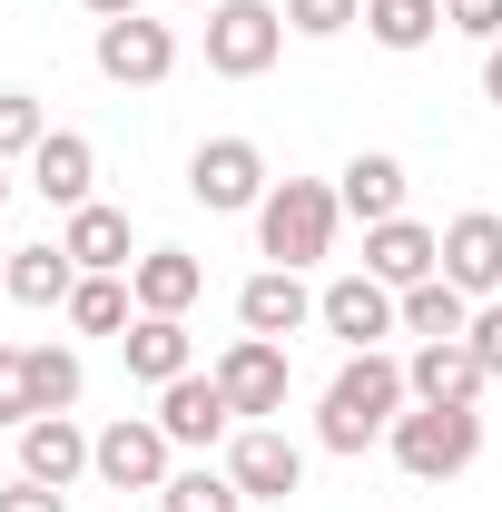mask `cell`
I'll list each match as a JSON object with an SVG mask.
<instances>
[{"label":"cell","instance_id":"obj_1","mask_svg":"<svg viewBox=\"0 0 502 512\" xmlns=\"http://www.w3.org/2000/svg\"><path fill=\"white\" fill-rule=\"evenodd\" d=\"M414 404V384H404V365L394 355H345V375L325 384V414H315V444L325 453H365V444H384L394 434V414Z\"/></svg>","mask_w":502,"mask_h":512},{"label":"cell","instance_id":"obj_2","mask_svg":"<svg viewBox=\"0 0 502 512\" xmlns=\"http://www.w3.org/2000/svg\"><path fill=\"white\" fill-rule=\"evenodd\" d=\"M335 217H345V197L325 188V178H276L266 207H256V247H266V266H296V276H306L315 256L335 247Z\"/></svg>","mask_w":502,"mask_h":512},{"label":"cell","instance_id":"obj_3","mask_svg":"<svg viewBox=\"0 0 502 512\" xmlns=\"http://www.w3.org/2000/svg\"><path fill=\"white\" fill-rule=\"evenodd\" d=\"M384 444H394V463H404L414 483H453V473H473V453H483V414H473V404H404Z\"/></svg>","mask_w":502,"mask_h":512},{"label":"cell","instance_id":"obj_4","mask_svg":"<svg viewBox=\"0 0 502 512\" xmlns=\"http://www.w3.org/2000/svg\"><path fill=\"white\" fill-rule=\"evenodd\" d=\"M266 188H276V178H266V148H256V138H207L188 158V197L207 217H256Z\"/></svg>","mask_w":502,"mask_h":512},{"label":"cell","instance_id":"obj_5","mask_svg":"<svg viewBox=\"0 0 502 512\" xmlns=\"http://www.w3.org/2000/svg\"><path fill=\"white\" fill-rule=\"evenodd\" d=\"M286 50V10L276 0H217L207 10V69L217 79H256V69H276Z\"/></svg>","mask_w":502,"mask_h":512},{"label":"cell","instance_id":"obj_6","mask_svg":"<svg viewBox=\"0 0 502 512\" xmlns=\"http://www.w3.org/2000/svg\"><path fill=\"white\" fill-rule=\"evenodd\" d=\"M89 60H99V79H119V89H158V79L178 69V30L148 20V10H128V20H99Z\"/></svg>","mask_w":502,"mask_h":512},{"label":"cell","instance_id":"obj_7","mask_svg":"<svg viewBox=\"0 0 502 512\" xmlns=\"http://www.w3.org/2000/svg\"><path fill=\"white\" fill-rule=\"evenodd\" d=\"M315 325H325L345 355H375L384 335H404V296L375 286V276H335V286L315 296Z\"/></svg>","mask_w":502,"mask_h":512},{"label":"cell","instance_id":"obj_8","mask_svg":"<svg viewBox=\"0 0 502 512\" xmlns=\"http://www.w3.org/2000/svg\"><path fill=\"white\" fill-rule=\"evenodd\" d=\"M168 434H158V414H119L99 444H89V473L109 483V493H168Z\"/></svg>","mask_w":502,"mask_h":512},{"label":"cell","instance_id":"obj_9","mask_svg":"<svg viewBox=\"0 0 502 512\" xmlns=\"http://www.w3.org/2000/svg\"><path fill=\"white\" fill-rule=\"evenodd\" d=\"M227 473H237L247 503L306 493V453H296V434H276V424H237V434H227Z\"/></svg>","mask_w":502,"mask_h":512},{"label":"cell","instance_id":"obj_10","mask_svg":"<svg viewBox=\"0 0 502 512\" xmlns=\"http://www.w3.org/2000/svg\"><path fill=\"white\" fill-rule=\"evenodd\" d=\"M207 375L227 384V404H237V424H266V414H286V345L276 335H237Z\"/></svg>","mask_w":502,"mask_h":512},{"label":"cell","instance_id":"obj_11","mask_svg":"<svg viewBox=\"0 0 502 512\" xmlns=\"http://www.w3.org/2000/svg\"><path fill=\"white\" fill-rule=\"evenodd\" d=\"M158 434H168V444H188V453L227 444V434H237V404H227V384H217V375H178V384H158Z\"/></svg>","mask_w":502,"mask_h":512},{"label":"cell","instance_id":"obj_12","mask_svg":"<svg viewBox=\"0 0 502 512\" xmlns=\"http://www.w3.org/2000/svg\"><path fill=\"white\" fill-rule=\"evenodd\" d=\"M365 276L404 296V286L443 276V237H434V227H414V217H384V227H365Z\"/></svg>","mask_w":502,"mask_h":512},{"label":"cell","instance_id":"obj_13","mask_svg":"<svg viewBox=\"0 0 502 512\" xmlns=\"http://www.w3.org/2000/svg\"><path fill=\"white\" fill-rule=\"evenodd\" d=\"M443 276H453L463 296H502V217L493 207H463V217L443 227Z\"/></svg>","mask_w":502,"mask_h":512},{"label":"cell","instance_id":"obj_14","mask_svg":"<svg viewBox=\"0 0 502 512\" xmlns=\"http://www.w3.org/2000/svg\"><path fill=\"white\" fill-rule=\"evenodd\" d=\"M237 325H247V335H276V345H286V335H306V325H315L306 276H296V266H266V276H247V286H237Z\"/></svg>","mask_w":502,"mask_h":512},{"label":"cell","instance_id":"obj_15","mask_svg":"<svg viewBox=\"0 0 502 512\" xmlns=\"http://www.w3.org/2000/svg\"><path fill=\"white\" fill-rule=\"evenodd\" d=\"M89 444H99V434H79L69 414H30V424H20V473L50 483V493H69V483L89 473Z\"/></svg>","mask_w":502,"mask_h":512},{"label":"cell","instance_id":"obj_16","mask_svg":"<svg viewBox=\"0 0 502 512\" xmlns=\"http://www.w3.org/2000/svg\"><path fill=\"white\" fill-rule=\"evenodd\" d=\"M128 296H138V316H188L197 296H207V266L188 247H148L128 266Z\"/></svg>","mask_w":502,"mask_h":512},{"label":"cell","instance_id":"obj_17","mask_svg":"<svg viewBox=\"0 0 502 512\" xmlns=\"http://www.w3.org/2000/svg\"><path fill=\"white\" fill-rule=\"evenodd\" d=\"M30 188L50 197V207H89V188H99V148H89L79 128H50V138L30 148Z\"/></svg>","mask_w":502,"mask_h":512},{"label":"cell","instance_id":"obj_18","mask_svg":"<svg viewBox=\"0 0 502 512\" xmlns=\"http://www.w3.org/2000/svg\"><path fill=\"white\" fill-rule=\"evenodd\" d=\"M404 384H414V404H483V355L473 345H414L404 355Z\"/></svg>","mask_w":502,"mask_h":512},{"label":"cell","instance_id":"obj_19","mask_svg":"<svg viewBox=\"0 0 502 512\" xmlns=\"http://www.w3.org/2000/svg\"><path fill=\"white\" fill-rule=\"evenodd\" d=\"M119 355H128V375L138 384H178V375H197V335H188V316H138L119 335Z\"/></svg>","mask_w":502,"mask_h":512},{"label":"cell","instance_id":"obj_20","mask_svg":"<svg viewBox=\"0 0 502 512\" xmlns=\"http://www.w3.org/2000/svg\"><path fill=\"white\" fill-rule=\"evenodd\" d=\"M60 247L79 256V276H128V266H138V247H128V217H119V207H99V197H89V207H69Z\"/></svg>","mask_w":502,"mask_h":512},{"label":"cell","instance_id":"obj_21","mask_svg":"<svg viewBox=\"0 0 502 512\" xmlns=\"http://www.w3.org/2000/svg\"><path fill=\"white\" fill-rule=\"evenodd\" d=\"M404 188H414V178H404V158H384V148H355V158H345V217H365V227H384V217H404Z\"/></svg>","mask_w":502,"mask_h":512},{"label":"cell","instance_id":"obj_22","mask_svg":"<svg viewBox=\"0 0 502 512\" xmlns=\"http://www.w3.org/2000/svg\"><path fill=\"white\" fill-rule=\"evenodd\" d=\"M404 335H414V345H463V335H473V296H463L453 276L404 286Z\"/></svg>","mask_w":502,"mask_h":512},{"label":"cell","instance_id":"obj_23","mask_svg":"<svg viewBox=\"0 0 502 512\" xmlns=\"http://www.w3.org/2000/svg\"><path fill=\"white\" fill-rule=\"evenodd\" d=\"M20 306H69V286H79V256L60 237H40V247H10V276H0Z\"/></svg>","mask_w":502,"mask_h":512},{"label":"cell","instance_id":"obj_24","mask_svg":"<svg viewBox=\"0 0 502 512\" xmlns=\"http://www.w3.org/2000/svg\"><path fill=\"white\" fill-rule=\"evenodd\" d=\"M69 325H79V335H128V325H138V296H128L119 276H79V286H69Z\"/></svg>","mask_w":502,"mask_h":512},{"label":"cell","instance_id":"obj_25","mask_svg":"<svg viewBox=\"0 0 502 512\" xmlns=\"http://www.w3.org/2000/svg\"><path fill=\"white\" fill-rule=\"evenodd\" d=\"M20 365H30V414H69V404H79V355H69V345H20Z\"/></svg>","mask_w":502,"mask_h":512},{"label":"cell","instance_id":"obj_26","mask_svg":"<svg viewBox=\"0 0 502 512\" xmlns=\"http://www.w3.org/2000/svg\"><path fill=\"white\" fill-rule=\"evenodd\" d=\"M158 512H247V493H237V473H227V463H188V473H168Z\"/></svg>","mask_w":502,"mask_h":512},{"label":"cell","instance_id":"obj_27","mask_svg":"<svg viewBox=\"0 0 502 512\" xmlns=\"http://www.w3.org/2000/svg\"><path fill=\"white\" fill-rule=\"evenodd\" d=\"M365 30H375L384 50H424L443 30V0H365Z\"/></svg>","mask_w":502,"mask_h":512},{"label":"cell","instance_id":"obj_28","mask_svg":"<svg viewBox=\"0 0 502 512\" xmlns=\"http://www.w3.org/2000/svg\"><path fill=\"white\" fill-rule=\"evenodd\" d=\"M50 138V119H40V99L30 89H0V158H30Z\"/></svg>","mask_w":502,"mask_h":512},{"label":"cell","instance_id":"obj_29","mask_svg":"<svg viewBox=\"0 0 502 512\" xmlns=\"http://www.w3.org/2000/svg\"><path fill=\"white\" fill-rule=\"evenodd\" d=\"M365 20V0H286V30L296 40H335V30H355Z\"/></svg>","mask_w":502,"mask_h":512},{"label":"cell","instance_id":"obj_30","mask_svg":"<svg viewBox=\"0 0 502 512\" xmlns=\"http://www.w3.org/2000/svg\"><path fill=\"white\" fill-rule=\"evenodd\" d=\"M0 424L10 434L30 424V365H20V345H0Z\"/></svg>","mask_w":502,"mask_h":512},{"label":"cell","instance_id":"obj_31","mask_svg":"<svg viewBox=\"0 0 502 512\" xmlns=\"http://www.w3.org/2000/svg\"><path fill=\"white\" fill-rule=\"evenodd\" d=\"M443 30H463V40H502V0H443Z\"/></svg>","mask_w":502,"mask_h":512},{"label":"cell","instance_id":"obj_32","mask_svg":"<svg viewBox=\"0 0 502 512\" xmlns=\"http://www.w3.org/2000/svg\"><path fill=\"white\" fill-rule=\"evenodd\" d=\"M463 345H473V355H483V375L502 384V296H493V306H473V335H463Z\"/></svg>","mask_w":502,"mask_h":512},{"label":"cell","instance_id":"obj_33","mask_svg":"<svg viewBox=\"0 0 502 512\" xmlns=\"http://www.w3.org/2000/svg\"><path fill=\"white\" fill-rule=\"evenodd\" d=\"M0 512H69V503H60V493H50V483H30V473H20V483L0 493Z\"/></svg>","mask_w":502,"mask_h":512},{"label":"cell","instance_id":"obj_34","mask_svg":"<svg viewBox=\"0 0 502 512\" xmlns=\"http://www.w3.org/2000/svg\"><path fill=\"white\" fill-rule=\"evenodd\" d=\"M483 99H493V109H502V40H493V50H483Z\"/></svg>","mask_w":502,"mask_h":512},{"label":"cell","instance_id":"obj_35","mask_svg":"<svg viewBox=\"0 0 502 512\" xmlns=\"http://www.w3.org/2000/svg\"><path fill=\"white\" fill-rule=\"evenodd\" d=\"M79 10H89V20H128L138 0H79Z\"/></svg>","mask_w":502,"mask_h":512},{"label":"cell","instance_id":"obj_36","mask_svg":"<svg viewBox=\"0 0 502 512\" xmlns=\"http://www.w3.org/2000/svg\"><path fill=\"white\" fill-rule=\"evenodd\" d=\"M0 197H10V158H0Z\"/></svg>","mask_w":502,"mask_h":512},{"label":"cell","instance_id":"obj_37","mask_svg":"<svg viewBox=\"0 0 502 512\" xmlns=\"http://www.w3.org/2000/svg\"><path fill=\"white\" fill-rule=\"evenodd\" d=\"M0 276H10V247H0Z\"/></svg>","mask_w":502,"mask_h":512},{"label":"cell","instance_id":"obj_38","mask_svg":"<svg viewBox=\"0 0 502 512\" xmlns=\"http://www.w3.org/2000/svg\"><path fill=\"white\" fill-rule=\"evenodd\" d=\"M188 10H217V0H188Z\"/></svg>","mask_w":502,"mask_h":512}]
</instances>
